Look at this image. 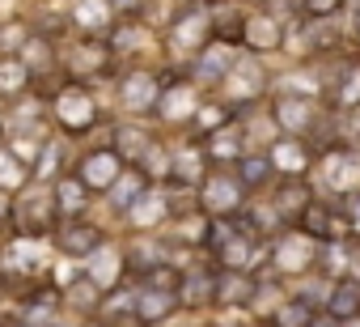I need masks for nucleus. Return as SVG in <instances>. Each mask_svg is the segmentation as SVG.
Returning <instances> with one entry per match:
<instances>
[{
	"label": "nucleus",
	"mask_w": 360,
	"mask_h": 327,
	"mask_svg": "<svg viewBox=\"0 0 360 327\" xmlns=\"http://www.w3.org/2000/svg\"><path fill=\"white\" fill-rule=\"evenodd\" d=\"M115 175H119L115 153H94V157H85V166H81L85 187H106V183H115Z\"/></svg>",
	"instance_id": "nucleus-1"
},
{
	"label": "nucleus",
	"mask_w": 360,
	"mask_h": 327,
	"mask_svg": "<svg viewBox=\"0 0 360 327\" xmlns=\"http://www.w3.org/2000/svg\"><path fill=\"white\" fill-rule=\"evenodd\" d=\"M89 115H94V106H89L85 90H64V94H60V119H64L68 128L89 123Z\"/></svg>",
	"instance_id": "nucleus-2"
},
{
	"label": "nucleus",
	"mask_w": 360,
	"mask_h": 327,
	"mask_svg": "<svg viewBox=\"0 0 360 327\" xmlns=\"http://www.w3.org/2000/svg\"><path fill=\"white\" fill-rule=\"evenodd\" d=\"M246 35H250V43H259V47H276V39H280L276 22H267V18H255V22L246 26Z\"/></svg>",
	"instance_id": "nucleus-3"
},
{
	"label": "nucleus",
	"mask_w": 360,
	"mask_h": 327,
	"mask_svg": "<svg viewBox=\"0 0 360 327\" xmlns=\"http://www.w3.org/2000/svg\"><path fill=\"white\" fill-rule=\"evenodd\" d=\"M123 98H127L131 106H144V102H153V77H131V81L123 85Z\"/></svg>",
	"instance_id": "nucleus-4"
},
{
	"label": "nucleus",
	"mask_w": 360,
	"mask_h": 327,
	"mask_svg": "<svg viewBox=\"0 0 360 327\" xmlns=\"http://www.w3.org/2000/svg\"><path fill=\"white\" fill-rule=\"evenodd\" d=\"M26 68L22 64H0V90H22Z\"/></svg>",
	"instance_id": "nucleus-5"
},
{
	"label": "nucleus",
	"mask_w": 360,
	"mask_h": 327,
	"mask_svg": "<svg viewBox=\"0 0 360 327\" xmlns=\"http://www.w3.org/2000/svg\"><path fill=\"white\" fill-rule=\"evenodd\" d=\"M242 175H246V179H263V175H267V161H263V157H246V161H242Z\"/></svg>",
	"instance_id": "nucleus-6"
},
{
	"label": "nucleus",
	"mask_w": 360,
	"mask_h": 327,
	"mask_svg": "<svg viewBox=\"0 0 360 327\" xmlns=\"http://www.w3.org/2000/svg\"><path fill=\"white\" fill-rule=\"evenodd\" d=\"M94 242H98V234H94V230H72V234H68V247H72V251L94 247Z\"/></svg>",
	"instance_id": "nucleus-7"
},
{
	"label": "nucleus",
	"mask_w": 360,
	"mask_h": 327,
	"mask_svg": "<svg viewBox=\"0 0 360 327\" xmlns=\"http://www.w3.org/2000/svg\"><path fill=\"white\" fill-rule=\"evenodd\" d=\"M356 302H360V293H356V289H343V293H339V297H335V310H339V314H343V310H352V306H356Z\"/></svg>",
	"instance_id": "nucleus-8"
},
{
	"label": "nucleus",
	"mask_w": 360,
	"mask_h": 327,
	"mask_svg": "<svg viewBox=\"0 0 360 327\" xmlns=\"http://www.w3.org/2000/svg\"><path fill=\"white\" fill-rule=\"evenodd\" d=\"M136 213H140V217H136V221H157V213H161V204H157V200H153V204H148V200H144V204H140V209H136Z\"/></svg>",
	"instance_id": "nucleus-9"
},
{
	"label": "nucleus",
	"mask_w": 360,
	"mask_h": 327,
	"mask_svg": "<svg viewBox=\"0 0 360 327\" xmlns=\"http://www.w3.org/2000/svg\"><path fill=\"white\" fill-rule=\"evenodd\" d=\"M309 9H314V13H330V9H335V0H309Z\"/></svg>",
	"instance_id": "nucleus-10"
},
{
	"label": "nucleus",
	"mask_w": 360,
	"mask_h": 327,
	"mask_svg": "<svg viewBox=\"0 0 360 327\" xmlns=\"http://www.w3.org/2000/svg\"><path fill=\"white\" fill-rule=\"evenodd\" d=\"M13 9H18V0H0V22L13 18Z\"/></svg>",
	"instance_id": "nucleus-11"
},
{
	"label": "nucleus",
	"mask_w": 360,
	"mask_h": 327,
	"mask_svg": "<svg viewBox=\"0 0 360 327\" xmlns=\"http://www.w3.org/2000/svg\"><path fill=\"white\" fill-rule=\"evenodd\" d=\"M115 9H127V13H131V9H136V0H115Z\"/></svg>",
	"instance_id": "nucleus-12"
},
{
	"label": "nucleus",
	"mask_w": 360,
	"mask_h": 327,
	"mask_svg": "<svg viewBox=\"0 0 360 327\" xmlns=\"http://www.w3.org/2000/svg\"><path fill=\"white\" fill-rule=\"evenodd\" d=\"M352 221H356V226H360V217H352Z\"/></svg>",
	"instance_id": "nucleus-13"
}]
</instances>
